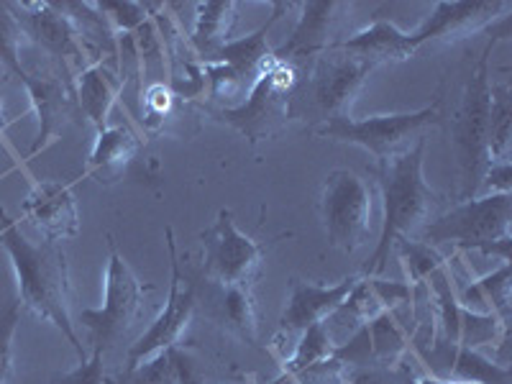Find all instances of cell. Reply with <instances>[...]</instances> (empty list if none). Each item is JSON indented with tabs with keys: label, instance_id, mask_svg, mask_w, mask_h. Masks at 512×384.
I'll return each instance as SVG.
<instances>
[{
	"label": "cell",
	"instance_id": "1",
	"mask_svg": "<svg viewBox=\"0 0 512 384\" xmlns=\"http://www.w3.org/2000/svg\"><path fill=\"white\" fill-rule=\"evenodd\" d=\"M0 246L11 256L21 308L54 323L72 344L77 359H88V351L82 346L70 315V269L62 246L57 241H41V244L29 241L3 208H0Z\"/></svg>",
	"mask_w": 512,
	"mask_h": 384
},
{
	"label": "cell",
	"instance_id": "2",
	"mask_svg": "<svg viewBox=\"0 0 512 384\" xmlns=\"http://www.w3.org/2000/svg\"><path fill=\"white\" fill-rule=\"evenodd\" d=\"M425 146H428V139L423 136L418 144L410 146L408 152L379 162L377 177L379 187H382L384 218L377 251L364 267L367 274L384 272L390 251L395 249V241L423 231L425 223L433 221V213L441 205V198L423 177Z\"/></svg>",
	"mask_w": 512,
	"mask_h": 384
},
{
	"label": "cell",
	"instance_id": "3",
	"mask_svg": "<svg viewBox=\"0 0 512 384\" xmlns=\"http://www.w3.org/2000/svg\"><path fill=\"white\" fill-rule=\"evenodd\" d=\"M497 36L479 54L477 64L469 72L464 95L451 118V152L456 159V203L479 195L484 175L489 169V54L495 49Z\"/></svg>",
	"mask_w": 512,
	"mask_h": 384
},
{
	"label": "cell",
	"instance_id": "4",
	"mask_svg": "<svg viewBox=\"0 0 512 384\" xmlns=\"http://www.w3.org/2000/svg\"><path fill=\"white\" fill-rule=\"evenodd\" d=\"M510 195H477L456 203L454 208L425 223L420 241L428 246L451 244L456 249H477L482 254H500V262H510Z\"/></svg>",
	"mask_w": 512,
	"mask_h": 384
},
{
	"label": "cell",
	"instance_id": "5",
	"mask_svg": "<svg viewBox=\"0 0 512 384\" xmlns=\"http://www.w3.org/2000/svg\"><path fill=\"white\" fill-rule=\"evenodd\" d=\"M372 70L369 62L331 44L326 52L315 57L308 80L297 82L290 98V121H308L310 116L320 121L318 126H323L333 118L349 116L351 103Z\"/></svg>",
	"mask_w": 512,
	"mask_h": 384
},
{
	"label": "cell",
	"instance_id": "6",
	"mask_svg": "<svg viewBox=\"0 0 512 384\" xmlns=\"http://www.w3.org/2000/svg\"><path fill=\"white\" fill-rule=\"evenodd\" d=\"M443 88L433 95V103L413 113H392V116H369L356 118L344 116L333 118V121L315 126L313 134L323 136L331 141H344V144H356L367 149L377 162L382 159L397 157V154L408 152L410 146L423 139V131L428 126L441 123V98Z\"/></svg>",
	"mask_w": 512,
	"mask_h": 384
},
{
	"label": "cell",
	"instance_id": "7",
	"mask_svg": "<svg viewBox=\"0 0 512 384\" xmlns=\"http://www.w3.org/2000/svg\"><path fill=\"white\" fill-rule=\"evenodd\" d=\"M111 256H108V269H105V300L103 308H85L80 310L77 320L82 328H88L90 344L98 351H108L113 346L123 344L128 333L134 331L139 318L144 315V295L152 292V285H141L136 274L126 264L116 249L113 236Z\"/></svg>",
	"mask_w": 512,
	"mask_h": 384
},
{
	"label": "cell",
	"instance_id": "8",
	"mask_svg": "<svg viewBox=\"0 0 512 384\" xmlns=\"http://www.w3.org/2000/svg\"><path fill=\"white\" fill-rule=\"evenodd\" d=\"M297 82H300V75L295 64L282 62L272 52L244 103L231 111H221L218 116L241 131L251 144L272 139L290 123V98Z\"/></svg>",
	"mask_w": 512,
	"mask_h": 384
},
{
	"label": "cell",
	"instance_id": "9",
	"mask_svg": "<svg viewBox=\"0 0 512 384\" xmlns=\"http://www.w3.org/2000/svg\"><path fill=\"white\" fill-rule=\"evenodd\" d=\"M320 216L333 249L354 254L372 231V190L351 169H333L320 190Z\"/></svg>",
	"mask_w": 512,
	"mask_h": 384
},
{
	"label": "cell",
	"instance_id": "10",
	"mask_svg": "<svg viewBox=\"0 0 512 384\" xmlns=\"http://www.w3.org/2000/svg\"><path fill=\"white\" fill-rule=\"evenodd\" d=\"M203 272L221 287H251L264 262V246L241 233L233 213L223 208L216 223L203 231Z\"/></svg>",
	"mask_w": 512,
	"mask_h": 384
},
{
	"label": "cell",
	"instance_id": "11",
	"mask_svg": "<svg viewBox=\"0 0 512 384\" xmlns=\"http://www.w3.org/2000/svg\"><path fill=\"white\" fill-rule=\"evenodd\" d=\"M11 6L24 34L57 62L64 75H75V72L80 75L90 64L98 62L75 21L59 8V3H11Z\"/></svg>",
	"mask_w": 512,
	"mask_h": 384
},
{
	"label": "cell",
	"instance_id": "12",
	"mask_svg": "<svg viewBox=\"0 0 512 384\" xmlns=\"http://www.w3.org/2000/svg\"><path fill=\"white\" fill-rule=\"evenodd\" d=\"M167 236V249H169V267H172V282H169V297L167 305H164L162 313L157 315L149 331L131 344L126 354V367H136L149 356L159 354V351L175 349L180 336L185 333V328L190 326L192 313H195V290L190 285H185L180 272V256H177V244H175V231L167 228L164 231Z\"/></svg>",
	"mask_w": 512,
	"mask_h": 384
},
{
	"label": "cell",
	"instance_id": "13",
	"mask_svg": "<svg viewBox=\"0 0 512 384\" xmlns=\"http://www.w3.org/2000/svg\"><path fill=\"white\" fill-rule=\"evenodd\" d=\"M24 77L26 93H29L31 105L39 116V134L31 144L26 157L34 159L36 154L44 152L54 139L64 131V126L75 116L77 98H75V80L64 75L59 67H44V70H26Z\"/></svg>",
	"mask_w": 512,
	"mask_h": 384
},
{
	"label": "cell",
	"instance_id": "14",
	"mask_svg": "<svg viewBox=\"0 0 512 384\" xmlns=\"http://www.w3.org/2000/svg\"><path fill=\"white\" fill-rule=\"evenodd\" d=\"M510 8V3H502V0H495V3H487V0H474V3L451 0L448 3L443 0V3H436L433 13L420 24V29L410 34V44L418 52L428 41L464 39V36L487 29L495 21H505V13Z\"/></svg>",
	"mask_w": 512,
	"mask_h": 384
},
{
	"label": "cell",
	"instance_id": "15",
	"mask_svg": "<svg viewBox=\"0 0 512 384\" xmlns=\"http://www.w3.org/2000/svg\"><path fill=\"white\" fill-rule=\"evenodd\" d=\"M24 216L44 233L47 241L72 239L80 231V213H77L72 185L62 182H36L24 203Z\"/></svg>",
	"mask_w": 512,
	"mask_h": 384
},
{
	"label": "cell",
	"instance_id": "16",
	"mask_svg": "<svg viewBox=\"0 0 512 384\" xmlns=\"http://www.w3.org/2000/svg\"><path fill=\"white\" fill-rule=\"evenodd\" d=\"M356 282H359V274L344 277L336 285H310L303 280H290V297L280 318V328L285 333H303L305 328L323 323L351 295Z\"/></svg>",
	"mask_w": 512,
	"mask_h": 384
},
{
	"label": "cell",
	"instance_id": "17",
	"mask_svg": "<svg viewBox=\"0 0 512 384\" xmlns=\"http://www.w3.org/2000/svg\"><path fill=\"white\" fill-rule=\"evenodd\" d=\"M123 85H126L123 70L105 57L77 75V108L90 118V123L98 128V134L103 128H108V116H111V108L116 105L118 95L123 93Z\"/></svg>",
	"mask_w": 512,
	"mask_h": 384
},
{
	"label": "cell",
	"instance_id": "18",
	"mask_svg": "<svg viewBox=\"0 0 512 384\" xmlns=\"http://www.w3.org/2000/svg\"><path fill=\"white\" fill-rule=\"evenodd\" d=\"M338 3L333 0H320V3H303L300 6V18H297L295 29H292L290 39L282 44L274 57L282 62H300V59L318 57L331 47V31L336 24Z\"/></svg>",
	"mask_w": 512,
	"mask_h": 384
},
{
	"label": "cell",
	"instance_id": "19",
	"mask_svg": "<svg viewBox=\"0 0 512 384\" xmlns=\"http://www.w3.org/2000/svg\"><path fill=\"white\" fill-rule=\"evenodd\" d=\"M336 47L364 59L372 67H379L384 62H402L415 54L410 34L400 31L392 21H384V18H377L372 26L356 31L346 41H336Z\"/></svg>",
	"mask_w": 512,
	"mask_h": 384
},
{
	"label": "cell",
	"instance_id": "20",
	"mask_svg": "<svg viewBox=\"0 0 512 384\" xmlns=\"http://www.w3.org/2000/svg\"><path fill=\"white\" fill-rule=\"evenodd\" d=\"M141 149V139L128 126H108L98 134L90 152L85 175L95 177L100 185H111L121 177L123 169L134 162Z\"/></svg>",
	"mask_w": 512,
	"mask_h": 384
},
{
	"label": "cell",
	"instance_id": "21",
	"mask_svg": "<svg viewBox=\"0 0 512 384\" xmlns=\"http://www.w3.org/2000/svg\"><path fill=\"white\" fill-rule=\"evenodd\" d=\"M287 8H290L287 3H274L272 18H269L262 29H256L254 34L241 36V39H236V41L233 39L228 41L226 47L216 54V59H213V62L228 64V67H231V70L236 72V75H239L246 85H249V88H254L256 77L262 75L264 64H267V59L272 57V52H269V47H267L269 29H272V26L280 21V16L287 11Z\"/></svg>",
	"mask_w": 512,
	"mask_h": 384
},
{
	"label": "cell",
	"instance_id": "22",
	"mask_svg": "<svg viewBox=\"0 0 512 384\" xmlns=\"http://www.w3.org/2000/svg\"><path fill=\"white\" fill-rule=\"evenodd\" d=\"M233 24H236V3H231V0L200 3L195 29H192L190 36V47L198 57H203V64L213 62L216 54L231 41Z\"/></svg>",
	"mask_w": 512,
	"mask_h": 384
},
{
	"label": "cell",
	"instance_id": "23",
	"mask_svg": "<svg viewBox=\"0 0 512 384\" xmlns=\"http://www.w3.org/2000/svg\"><path fill=\"white\" fill-rule=\"evenodd\" d=\"M461 308L479 315H497L502 323H510V262L482 280L472 282L461 295Z\"/></svg>",
	"mask_w": 512,
	"mask_h": 384
},
{
	"label": "cell",
	"instance_id": "24",
	"mask_svg": "<svg viewBox=\"0 0 512 384\" xmlns=\"http://www.w3.org/2000/svg\"><path fill=\"white\" fill-rule=\"evenodd\" d=\"M512 141V88L495 82L489 88V162H510ZM489 164V167H492Z\"/></svg>",
	"mask_w": 512,
	"mask_h": 384
},
{
	"label": "cell",
	"instance_id": "25",
	"mask_svg": "<svg viewBox=\"0 0 512 384\" xmlns=\"http://www.w3.org/2000/svg\"><path fill=\"white\" fill-rule=\"evenodd\" d=\"M369 341V356H372V364H382V367H390L405 354L408 349V336H405V328L400 326L395 310H384L377 318H372L364 326Z\"/></svg>",
	"mask_w": 512,
	"mask_h": 384
},
{
	"label": "cell",
	"instance_id": "26",
	"mask_svg": "<svg viewBox=\"0 0 512 384\" xmlns=\"http://www.w3.org/2000/svg\"><path fill=\"white\" fill-rule=\"evenodd\" d=\"M333 351H336V346H333V341L328 338L326 326H323V323H315V326L305 328V331L300 333V341H297L295 351H292L290 359H285V364H282V374H285L287 379L295 377L297 372L313 367L318 361L331 359Z\"/></svg>",
	"mask_w": 512,
	"mask_h": 384
},
{
	"label": "cell",
	"instance_id": "27",
	"mask_svg": "<svg viewBox=\"0 0 512 384\" xmlns=\"http://www.w3.org/2000/svg\"><path fill=\"white\" fill-rule=\"evenodd\" d=\"M221 310L223 318L231 323V328L241 333L246 341L254 344L256 331H259V313H256L251 287H221Z\"/></svg>",
	"mask_w": 512,
	"mask_h": 384
},
{
	"label": "cell",
	"instance_id": "28",
	"mask_svg": "<svg viewBox=\"0 0 512 384\" xmlns=\"http://www.w3.org/2000/svg\"><path fill=\"white\" fill-rule=\"evenodd\" d=\"M24 39L26 34L21 29V21H18L13 6L11 3H0V67L11 77H18L21 82L29 75L24 62H21V44H24Z\"/></svg>",
	"mask_w": 512,
	"mask_h": 384
},
{
	"label": "cell",
	"instance_id": "29",
	"mask_svg": "<svg viewBox=\"0 0 512 384\" xmlns=\"http://www.w3.org/2000/svg\"><path fill=\"white\" fill-rule=\"evenodd\" d=\"M484 344H507V326L497 315H479L461 308L459 344L456 346L477 351Z\"/></svg>",
	"mask_w": 512,
	"mask_h": 384
},
{
	"label": "cell",
	"instance_id": "30",
	"mask_svg": "<svg viewBox=\"0 0 512 384\" xmlns=\"http://www.w3.org/2000/svg\"><path fill=\"white\" fill-rule=\"evenodd\" d=\"M105 384H180L172 349L159 351V354L149 356L136 367L123 369L113 379H105Z\"/></svg>",
	"mask_w": 512,
	"mask_h": 384
},
{
	"label": "cell",
	"instance_id": "31",
	"mask_svg": "<svg viewBox=\"0 0 512 384\" xmlns=\"http://www.w3.org/2000/svg\"><path fill=\"white\" fill-rule=\"evenodd\" d=\"M397 251H400V259L408 269V277L413 285H423L428 277H431L436 269L446 267L443 262V256L438 254L433 246L423 244V241H415V239H400L395 241Z\"/></svg>",
	"mask_w": 512,
	"mask_h": 384
},
{
	"label": "cell",
	"instance_id": "32",
	"mask_svg": "<svg viewBox=\"0 0 512 384\" xmlns=\"http://www.w3.org/2000/svg\"><path fill=\"white\" fill-rule=\"evenodd\" d=\"M448 374L456 379H464V382H477V384H507V367L497 369L495 364H489L484 356H479L472 349L456 351L454 361H451V369Z\"/></svg>",
	"mask_w": 512,
	"mask_h": 384
},
{
	"label": "cell",
	"instance_id": "33",
	"mask_svg": "<svg viewBox=\"0 0 512 384\" xmlns=\"http://www.w3.org/2000/svg\"><path fill=\"white\" fill-rule=\"evenodd\" d=\"M103 18L108 21V26L113 29V34L128 36L139 31L141 26L149 21V8L152 3H131V0H103V3H95Z\"/></svg>",
	"mask_w": 512,
	"mask_h": 384
},
{
	"label": "cell",
	"instance_id": "34",
	"mask_svg": "<svg viewBox=\"0 0 512 384\" xmlns=\"http://www.w3.org/2000/svg\"><path fill=\"white\" fill-rule=\"evenodd\" d=\"M21 320V303H8L0 308V384H8L13 374V338Z\"/></svg>",
	"mask_w": 512,
	"mask_h": 384
},
{
	"label": "cell",
	"instance_id": "35",
	"mask_svg": "<svg viewBox=\"0 0 512 384\" xmlns=\"http://www.w3.org/2000/svg\"><path fill=\"white\" fill-rule=\"evenodd\" d=\"M144 111L149 121H167V118H175L177 116V95L175 90L167 88L164 82H154L149 85L144 93Z\"/></svg>",
	"mask_w": 512,
	"mask_h": 384
},
{
	"label": "cell",
	"instance_id": "36",
	"mask_svg": "<svg viewBox=\"0 0 512 384\" xmlns=\"http://www.w3.org/2000/svg\"><path fill=\"white\" fill-rule=\"evenodd\" d=\"M103 351L93 349V354L85 361L77 364V369L62 374L54 379V384H105V367H103Z\"/></svg>",
	"mask_w": 512,
	"mask_h": 384
},
{
	"label": "cell",
	"instance_id": "37",
	"mask_svg": "<svg viewBox=\"0 0 512 384\" xmlns=\"http://www.w3.org/2000/svg\"><path fill=\"white\" fill-rule=\"evenodd\" d=\"M512 190V167L510 162H497L487 169L479 195H510Z\"/></svg>",
	"mask_w": 512,
	"mask_h": 384
},
{
	"label": "cell",
	"instance_id": "38",
	"mask_svg": "<svg viewBox=\"0 0 512 384\" xmlns=\"http://www.w3.org/2000/svg\"><path fill=\"white\" fill-rule=\"evenodd\" d=\"M8 72L3 70V67H0V134H3V131H6L8 128V121H6V116H3V88H6V80H8Z\"/></svg>",
	"mask_w": 512,
	"mask_h": 384
},
{
	"label": "cell",
	"instance_id": "39",
	"mask_svg": "<svg viewBox=\"0 0 512 384\" xmlns=\"http://www.w3.org/2000/svg\"><path fill=\"white\" fill-rule=\"evenodd\" d=\"M415 384H477V382H464V379H438V377H428V379H420Z\"/></svg>",
	"mask_w": 512,
	"mask_h": 384
},
{
	"label": "cell",
	"instance_id": "40",
	"mask_svg": "<svg viewBox=\"0 0 512 384\" xmlns=\"http://www.w3.org/2000/svg\"><path fill=\"white\" fill-rule=\"evenodd\" d=\"M346 384H382V379H379L377 374H359V377H354Z\"/></svg>",
	"mask_w": 512,
	"mask_h": 384
}]
</instances>
